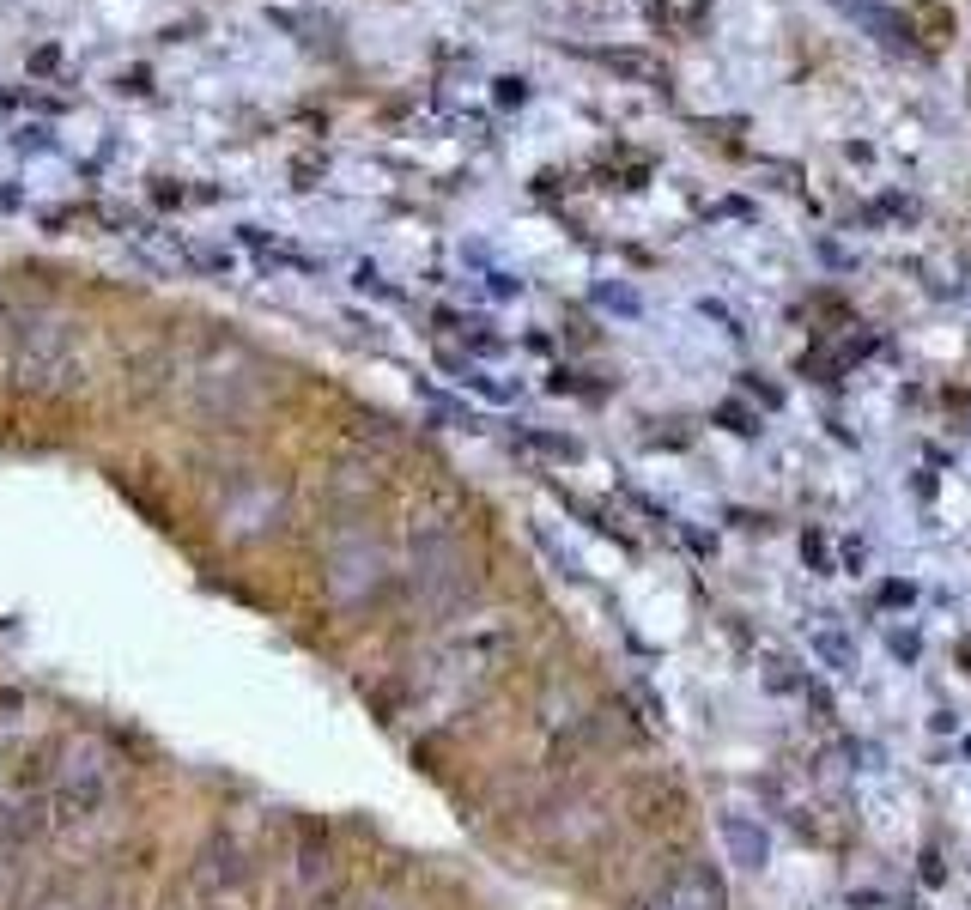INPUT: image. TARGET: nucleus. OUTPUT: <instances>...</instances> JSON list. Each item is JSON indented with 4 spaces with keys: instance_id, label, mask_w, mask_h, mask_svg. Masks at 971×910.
<instances>
[{
    "instance_id": "1",
    "label": "nucleus",
    "mask_w": 971,
    "mask_h": 910,
    "mask_svg": "<svg viewBox=\"0 0 971 910\" xmlns=\"http://www.w3.org/2000/svg\"><path fill=\"white\" fill-rule=\"evenodd\" d=\"M716 831H723V849H728V862H735V868L759 874V868L771 862V831H765V819H753V813H723V819H716Z\"/></svg>"
},
{
    "instance_id": "2",
    "label": "nucleus",
    "mask_w": 971,
    "mask_h": 910,
    "mask_svg": "<svg viewBox=\"0 0 971 910\" xmlns=\"http://www.w3.org/2000/svg\"><path fill=\"white\" fill-rule=\"evenodd\" d=\"M808 656L832 674H856V637L838 626V613H820V626H808Z\"/></svg>"
},
{
    "instance_id": "3",
    "label": "nucleus",
    "mask_w": 971,
    "mask_h": 910,
    "mask_svg": "<svg viewBox=\"0 0 971 910\" xmlns=\"http://www.w3.org/2000/svg\"><path fill=\"white\" fill-rule=\"evenodd\" d=\"M649 910H723V886H716L705 868H692L687 880H674Z\"/></svg>"
},
{
    "instance_id": "4",
    "label": "nucleus",
    "mask_w": 971,
    "mask_h": 910,
    "mask_svg": "<svg viewBox=\"0 0 971 910\" xmlns=\"http://www.w3.org/2000/svg\"><path fill=\"white\" fill-rule=\"evenodd\" d=\"M607 67H620V73H631V80H649V85H662V80H668V73L656 67V61H644V55H626V49H620V55H607Z\"/></svg>"
},
{
    "instance_id": "5",
    "label": "nucleus",
    "mask_w": 971,
    "mask_h": 910,
    "mask_svg": "<svg viewBox=\"0 0 971 910\" xmlns=\"http://www.w3.org/2000/svg\"><path fill=\"white\" fill-rule=\"evenodd\" d=\"M802 559L813 565V577H832V546H826V534H820V528H808V534H802Z\"/></svg>"
},
{
    "instance_id": "6",
    "label": "nucleus",
    "mask_w": 971,
    "mask_h": 910,
    "mask_svg": "<svg viewBox=\"0 0 971 910\" xmlns=\"http://www.w3.org/2000/svg\"><path fill=\"white\" fill-rule=\"evenodd\" d=\"M716 419H723L735 437H753V431H759V413H747L741 401H723V407H716Z\"/></svg>"
},
{
    "instance_id": "7",
    "label": "nucleus",
    "mask_w": 971,
    "mask_h": 910,
    "mask_svg": "<svg viewBox=\"0 0 971 910\" xmlns=\"http://www.w3.org/2000/svg\"><path fill=\"white\" fill-rule=\"evenodd\" d=\"M887 649L899 656V662H917V656H923V637H917V631H892Z\"/></svg>"
},
{
    "instance_id": "8",
    "label": "nucleus",
    "mask_w": 971,
    "mask_h": 910,
    "mask_svg": "<svg viewBox=\"0 0 971 910\" xmlns=\"http://www.w3.org/2000/svg\"><path fill=\"white\" fill-rule=\"evenodd\" d=\"M917 601V583H899V577H892V583H880V607H910Z\"/></svg>"
},
{
    "instance_id": "9",
    "label": "nucleus",
    "mask_w": 971,
    "mask_h": 910,
    "mask_svg": "<svg viewBox=\"0 0 971 910\" xmlns=\"http://www.w3.org/2000/svg\"><path fill=\"white\" fill-rule=\"evenodd\" d=\"M601 303H613V310H626V316H638V298H631L626 285H601Z\"/></svg>"
},
{
    "instance_id": "10",
    "label": "nucleus",
    "mask_w": 971,
    "mask_h": 910,
    "mask_svg": "<svg viewBox=\"0 0 971 910\" xmlns=\"http://www.w3.org/2000/svg\"><path fill=\"white\" fill-rule=\"evenodd\" d=\"M747 395H759V401H765V407H784V388L759 383V370H747Z\"/></svg>"
},
{
    "instance_id": "11",
    "label": "nucleus",
    "mask_w": 971,
    "mask_h": 910,
    "mask_svg": "<svg viewBox=\"0 0 971 910\" xmlns=\"http://www.w3.org/2000/svg\"><path fill=\"white\" fill-rule=\"evenodd\" d=\"M862 559H869V552H862V541H850V546H844V565H850V577L862 570Z\"/></svg>"
}]
</instances>
